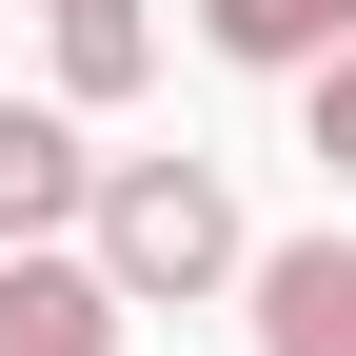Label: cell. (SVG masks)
I'll return each instance as SVG.
<instances>
[{"mask_svg": "<svg viewBox=\"0 0 356 356\" xmlns=\"http://www.w3.org/2000/svg\"><path fill=\"white\" fill-rule=\"evenodd\" d=\"M79 198H99V159H79V119H60V99H0V257H20V238H60Z\"/></svg>", "mask_w": 356, "mask_h": 356, "instance_id": "5", "label": "cell"}, {"mask_svg": "<svg viewBox=\"0 0 356 356\" xmlns=\"http://www.w3.org/2000/svg\"><path fill=\"white\" fill-rule=\"evenodd\" d=\"M40 79H60V119L139 99L159 79V0H40Z\"/></svg>", "mask_w": 356, "mask_h": 356, "instance_id": "3", "label": "cell"}, {"mask_svg": "<svg viewBox=\"0 0 356 356\" xmlns=\"http://www.w3.org/2000/svg\"><path fill=\"white\" fill-rule=\"evenodd\" d=\"M79 257H99V297H119V317H198V297H238L257 218H238V178H218V159H99Z\"/></svg>", "mask_w": 356, "mask_h": 356, "instance_id": "1", "label": "cell"}, {"mask_svg": "<svg viewBox=\"0 0 356 356\" xmlns=\"http://www.w3.org/2000/svg\"><path fill=\"white\" fill-rule=\"evenodd\" d=\"M297 99H317V178H337V198H356V40H337L317 79H297Z\"/></svg>", "mask_w": 356, "mask_h": 356, "instance_id": "7", "label": "cell"}, {"mask_svg": "<svg viewBox=\"0 0 356 356\" xmlns=\"http://www.w3.org/2000/svg\"><path fill=\"white\" fill-rule=\"evenodd\" d=\"M198 40H218L238 79H317L337 40H356V0H198Z\"/></svg>", "mask_w": 356, "mask_h": 356, "instance_id": "6", "label": "cell"}, {"mask_svg": "<svg viewBox=\"0 0 356 356\" xmlns=\"http://www.w3.org/2000/svg\"><path fill=\"white\" fill-rule=\"evenodd\" d=\"M238 297H257V356H356V218L257 238V257H238Z\"/></svg>", "mask_w": 356, "mask_h": 356, "instance_id": "2", "label": "cell"}, {"mask_svg": "<svg viewBox=\"0 0 356 356\" xmlns=\"http://www.w3.org/2000/svg\"><path fill=\"white\" fill-rule=\"evenodd\" d=\"M0 356H119L99 257H60V238H20V257H0Z\"/></svg>", "mask_w": 356, "mask_h": 356, "instance_id": "4", "label": "cell"}]
</instances>
